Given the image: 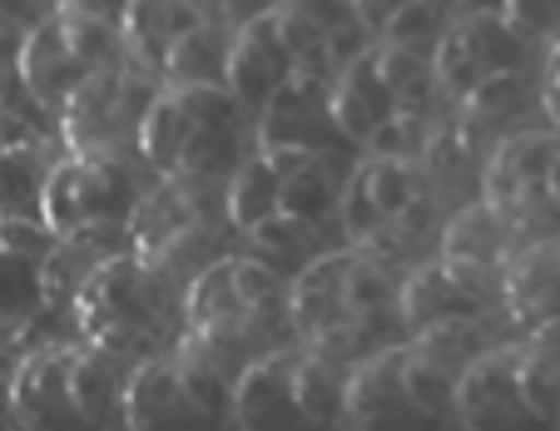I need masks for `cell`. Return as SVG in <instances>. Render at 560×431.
I'll list each match as a JSON object with an SVG mask.
<instances>
[{
  "label": "cell",
  "instance_id": "obj_1",
  "mask_svg": "<svg viewBox=\"0 0 560 431\" xmlns=\"http://www.w3.org/2000/svg\"><path fill=\"white\" fill-rule=\"evenodd\" d=\"M392 307H397L392 268L368 258L362 248H348L328 253L298 273L293 293H288V323L307 342V352H323V358L352 368L377 352Z\"/></svg>",
  "mask_w": 560,
  "mask_h": 431
},
{
  "label": "cell",
  "instance_id": "obj_2",
  "mask_svg": "<svg viewBox=\"0 0 560 431\" xmlns=\"http://www.w3.org/2000/svg\"><path fill=\"white\" fill-rule=\"evenodd\" d=\"M70 313L90 352H100L105 362L129 358L139 368L149 358H164V342L184 317V298L174 293L170 273H159V268L139 264L135 253H125L80 288Z\"/></svg>",
  "mask_w": 560,
  "mask_h": 431
},
{
  "label": "cell",
  "instance_id": "obj_3",
  "mask_svg": "<svg viewBox=\"0 0 560 431\" xmlns=\"http://www.w3.org/2000/svg\"><path fill=\"white\" fill-rule=\"evenodd\" d=\"M154 95H159V80L139 74L125 60L105 65V70H90L60 109V135L70 144V154L125 159V149L139 144V125H144Z\"/></svg>",
  "mask_w": 560,
  "mask_h": 431
},
{
  "label": "cell",
  "instance_id": "obj_4",
  "mask_svg": "<svg viewBox=\"0 0 560 431\" xmlns=\"http://www.w3.org/2000/svg\"><path fill=\"white\" fill-rule=\"evenodd\" d=\"M129 253L170 278H194L199 268H209L219 253H213V213L203 189L164 179L154 194H144L129 219Z\"/></svg>",
  "mask_w": 560,
  "mask_h": 431
},
{
  "label": "cell",
  "instance_id": "obj_5",
  "mask_svg": "<svg viewBox=\"0 0 560 431\" xmlns=\"http://www.w3.org/2000/svg\"><path fill=\"white\" fill-rule=\"evenodd\" d=\"M144 199L135 168L125 159H55L50 179L40 194V223L65 238V233L95 229V223H129Z\"/></svg>",
  "mask_w": 560,
  "mask_h": 431
},
{
  "label": "cell",
  "instance_id": "obj_6",
  "mask_svg": "<svg viewBox=\"0 0 560 431\" xmlns=\"http://www.w3.org/2000/svg\"><path fill=\"white\" fill-rule=\"evenodd\" d=\"M556 154H560L556 129H516V135H506L487 154V168H481V199H487L516 233L550 229V223H556L550 194H546Z\"/></svg>",
  "mask_w": 560,
  "mask_h": 431
},
{
  "label": "cell",
  "instance_id": "obj_7",
  "mask_svg": "<svg viewBox=\"0 0 560 431\" xmlns=\"http://www.w3.org/2000/svg\"><path fill=\"white\" fill-rule=\"evenodd\" d=\"M526 65V35H516L506 25V15L481 5V11H462L456 21H446L442 40L432 50V80L436 95L462 105L481 80L506 74Z\"/></svg>",
  "mask_w": 560,
  "mask_h": 431
},
{
  "label": "cell",
  "instance_id": "obj_8",
  "mask_svg": "<svg viewBox=\"0 0 560 431\" xmlns=\"http://www.w3.org/2000/svg\"><path fill=\"white\" fill-rule=\"evenodd\" d=\"M209 129H238V100L229 95V84H159L135 149L144 154V164H154L170 179L184 144Z\"/></svg>",
  "mask_w": 560,
  "mask_h": 431
},
{
  "label": "cell",
  "instance_id": "obj_9",
  "mask_svg": "<svg viewBox=\"0 0 560 431\" xmlns=\"http://www.w3.org/2000/svg\"><path fill=\"white\" fill-rule=\"evenodd\" d=\"M521 342H497L456 372V411L466 431H550L526 407L516 382Z\"/></svg>",
  "mask_w": 560,
  "mask_h": 431
},
{
  "label": "cell",
  "instance_id": "obj_10",
  "mask_svg": "<svg viewBox=\"0 0 560 431\" xmlns=\"http://www.w3.org/2000/svg\"><path fill=\"white\" fill-rule=\"evenodd\" d=\"M342 421L352 431H442L402 387V342L397 348H377L372 358L348 368V401H342Z\"/></svg>",
  "mask_w": 560,
  "mask_h": 431
},
{
  "label": "cell",
  "instance_id": "obj_11",
  "mask_svg": "<svg viewBox=\"0 0 560 431\" xmlns=\"http://www.w3.org/2000/svg\"><path fill=\"white\" fill-rule=\"evenodd\" d=\"M328 84L332 80H323V74H303V70L288 74L273 90V100L264 105V119H258V154L298 149V154L323 159L328 149L348 144L328 115Z\"/></svg>",
  "mask_w": 560,
  "mask_h": 431
},
{
  "label": "cell",
  "instance_id": "obj_12",
  "mask_svg": "<svg viewBox=\"0 0 560 431\" xmlns=\"http://www.w3.org/2000/svg\"><path fill=\"white\" fill-rule=\"evenodd\" d=\"M119 421L129 431H223V417H213L203 401L179 382L170 358H149L129 372Z\"/></svg>",
  "mask_w": 560,
  "mask_h": 431
},
{
  "label": "cell",
  "instance_id": "obj_13",
  "mask_svg": "<svg viewBox=\"0 0 560 431\" xmlns=\"http://www.w3.org/2000/svg\"><path fill=\"white\" fill-rule=\"evenodd\" d=\"M70 352L74 348H35L11 372V417L25 431H90L70 397Z\"/></svg>",
  "mask_w": 560,
  "mask_h": 431
},
{
  "label": "cell",
  "instance_id": "obj_14",
  "mask_svg": "<svg viewBox=\"0 0 560 431\" xmlns=\"http://www.w3.org/2000/svg\"><path fill=\"white\" fill-rule=\"evenodd\" d=\"M288 74H293V60H288V50H283V35H278L273 5L233 25L223 84H229V95L238 100V109H244V105L264 109Z\"/></svg>",
  "mask_w": 560,
  "mask_h": 431
},
{
  "label": "cell",
  "instance_id": "obj_15",
  "mask_svg": "<svg viewBox=\"0 0 560 431\" xmlns=\"http://www.w3.org/2000/svg\"><path fill=\"white\" fill-rule=\"evenodd\" d=\"M501 313L526 337L560 323V238H536L501 264Z\"/></svg>",
  "mask_w": 560,
  "mask_h": 431
},
{
  "label": "cell",
  "instance_id": "obj_16",
  "mask_svg": "<svg viewBox=\"0 0 560 431\" xmlns=\"http://www.w3.org/2000/svg\"><path fill=\"white\" fill-rule=\"evenodd\" d=\"M288 368H293V352H268V358L248 362L238 377H233V411L244 431H323L293 397V382H288Z\"/></svg>",
  "mask_w": 560,
  "mask_h": 431
},
{
  "label": "cell",
  "instance_id": "obj_17",
  "mask_svg": "<svg viewBox=\"0 0 560 431\" xmlns=\"http://www.w3.org/2000/svg\"><path fill=\"white\" fill-rule=\"evenodd\" d=\"M328 115L348 144H362L382 119L397 115V100L387 95V84L377 74V45H362L338 70V80L328 84Z\"/></svg>",
  "mask_w": 560,
  "mask_h": 431
},
{
  "label": "cell",
  "instance_id": "obj_18",
  "mask_svg": "<svg viewBox=\"0 0 560 431\" xmlns=\"http://www.w3.org/2000/svg\"><path fill=\"white\" fill-rule=\"evenodd\" d=\"M487 313H491L487 298H476L446 264L412 268L407 283L397 288V317L412 333H427V327H442V323H471V317H487Z\"/></svg>",
  "mask_w": 560,
  "mask_h": 431
},
{
  "label": "cell",
  "instance_id": "obj_19",
  "mask_svg": "<svg viewBox=\"0 0 560 431\" xmlns=\"http://www.w3.org/2000/svg\"><path fill=\"white\" fill-rule=\"evenodd\" d=\"M189 25H199V15L189 11V0H129L125 15H119L125 65H135V70L149 74V80H159L174 40H179Z\"/></svg>",
  "mask_w": 560,
  "mask_h": 431
},
{
  "label": "cell",
  "instance_id": "obj_20",
  "mask_svg": "<svg viewBox=\"0 0 560 431\" xmlns=\"http://www.w3.org/2000/svg\"><path fill=\"white\" fill-rule=\"evenodd\" d=\"M15 74H21V84L31 90L35 105L60 115L65 100L80 90V80H85L90 70L74 60V50L60 40L55 21H40L31 35H25V50H21V60H15Z\"/></svg>",
  "mask_w": 560,
  "mask_h": 431
},
{
  "label": "cell",
  "instance_id": "obj_21",
  "mask_svg": "<svg viewBox=\"0 0 560 431\" xmlns=\"http://www.w3.org/2000/svg\"><path fill=\"white\" fill-rule=\"evenodd\" d=\"M511 243H516V229L487 199H476L466 209H456L452 223L442 229V264L501 268L511 258Z\"/></svg>",
  "mask_w": 560,
  "mask_h": 431
},
{
  "label": "cell",
  "instance_id": "obj_22",
  "mask_svg": "<svg viewBox=\"0 0 560 431\" xmlns=\"http://www.w3.org/2000/svg\"><path fill=\"white\" fill-rule=\"evenodd\" d=\"M50 168L55 159L40 135L5 149L0 154V219H40V194Z\"/></svg>",
  "mask_w": 560,
  "mask_h": 431
},
{
  "label": "cell",
  "instance_id": "obj_23",
  "mask_svg": "<svg viewBox=\"0 0 560 431\" xmlns=\"http://www.w3.org/2000/svg\"><path fill=\"white\" fill-rule=\"evenodd\" d=\"M288 382H293V397L307 417L323 431H332L342 421V401H348V362H332L323 352H293V368H288Z\"/></svg>",
  "mask_w": 560,
  "mask_h": 431
},
{
  "label": "cell",
  "instance_id": "obj_24",
  "mask_svg": "<svg viewBox=\"0 0 560 431\" xmlns=\"http://www.w3.org/2000/svg\"><path fill=\"white\" fill-rule=\"evenodd\" d=\"M229 25H189V31L174 40L170 60H164V74L159 84H223V70H229Z\"/></svg>",
  "mask_w": 560,
  "mask_h": 431
},
{
  "label": "cell",
  "instance_id": "obj_25",
  "mask_svg": "<svg viewBox=\"0 0 560 431\" xmlns=\"http://www.w3.org/2000/svg\"><path fill=\"white\" fill-rule=\"evenodd\" d=\"M223 213L238 233L258 229L264 219L278 213V174L264 154L238 159V168L229 174V189H223Z\"/></svg>",
  "mask_w": 560,
  "mask_h": 431
},
{
  "label": "cell",
  "instance_id": "obj_26",
  "mask_svg": "<svg viewBox=\"0 0 560 431\" xmlns=\"http://www.w3.org/2000/svg\"><path fill=\"white\" fill-rule=\"evenodd\" d=\"M338 209V184H332V168L328 159H298L288 168L283 179H278V213L293 223H307L313 229L317 219H328Z\"/></svg>",
  "mask_w": 560,
  "mask_h": 431
},
{
  "label": "cell",
  "instance_id": "obj_27",
  "mask_svg": "<svg viewBox=\"0 0 560 431\" xmlns=\"http://www.w3.org/2000/svg\"><path fill=\"white\" fill-rule=\"evenodd\" d=\"M45 313H55L50 298H45V273L35 258L0 248V333L11 327H31Z\"/></svg>",
  "mask_w": 560,
  "mask_h": 431
},
{
  "label": "cell",
  "instance_id": "obj_28",
  "mask_svg": "<svg viewBox=\"0 0 560 431\" xmlns=\"http://www.w3.org/2000/svg\"><path fill=\"white\" fill-rule=\"evenodd\" d=\"M70 397L90 431L109 427V421L119 417V397H125V387H119V377H115V362H105L100 352L74 348L70 352Z\"/></svg>",
  "mask_w": 560,
  "mask_h": 431
},
{
  "label": "cell",
  "instance_id": "obj_29",
  "mask_svg": "<svg viewBox=\"0 0 560 431\" xmlns=\"http://www.w3.org/2000/svg\"><path fill=\"white\" fill-rule=\"evenodd\" d=\"M352 179L368 189L372 209H377L382 219H397V213H407L427 194L417 159H368V164H362Z\"/></svg>",
  "mask_w": 560,
  "mask_h": 431
},
{
  "label": "cell",
  "instance_id": "obj_30",
  "mask_svg": "<svg viewBox=\"0 0 560 431\" xmlns=\"http://www.w3.org/2000/svg\"><path fill=\"white\" fill-rule=\"evenodd\" d=\"M377 74H382V84H387V95L397 100V109L427 115V105L436 100L432 55H422V50H402V45L377 40Z\"/></svg>",
  "mask_w": 560,
  "mask_h": 431
},
{
  "label": "cell",
  "instance_id": "obj_31",
  "mask_svg": "<svg viewBox=\"0 0 560 431\" xmlns=\"http://www.w3.org/2000/svg\"><path fill=\"white\" fill-rule=\"evenodd\" d=\"M402 387L432 421H446L456 411V372H446L442 362L417 352L412 342H402Z\"/></svg>",
  "mask_w": 560,
  "mask_h": 431
},
{
  "label": "cell",
  "instance_id": "obj_32",
  "mask_svg": "<svg viewBox=\"0 0 560 431\" xmlns=\"http://www.w3.org/2000/svg\"><path fill=\"white\" fill-rule=\"evenodd\" d=\"M60 40L74 50V60L85 70H105V65L125 60V45H119V25L95 21V15H74V11H50Z\"/></svg>",
  "mask_w": 560,
  "mask_h": 431
},
{
  "label": "cell",
  "instance_id": "obj_33",
  "mask_svg": "<svg viewBox=\"0 0 560 431\" xmlns=\"http://www.w3.org/2000/svg\"><path fill=\"white\" fill-rule=\"evenodd\" d=\"M516 382H521L526 407L536 411L546 427H556V421H560V352L536 348V342H521Z\"/></svg>",
  "mask_w": 560,
  "mask_h": 431
},
{
  "label": "cell",
  "instance_id": "obj_34",
  "mask_svg": "<svg viewBox=\"0 0 560 431\" xmlns=\"http://www.w3.org/2000/svg\"><path fill=\"white\" fill-rule=\"evenodd\" d=\"M412 348H417V352H427L432 362H442L446 372H462L466 362L481 358V352L497 348V342H487V317H471V323L427 327V333H417Z\"/></svg>",
  "mask_w": 560,
  "mask_h": 431
},
{
  "label": "cell",
  "instance_id": "obj_35",
  "mask_svg": "<svg viewBox=\"0 0 560 431\" xmlns=\"http://www.w3.org/2000/svg\"><path fill=\"white\" fill-rule=\"evenodd\" d=\"M442 31H446V5H436V0H407L402 11L382 25V45H402V50L432 55Z\"/></svg>",
  "mask_w": 560,
  "mask_h": 431
},
{
  "label": "cell",
  "instance_id": "obj_36",
  "mask_svg": "<svg viewBox=\"0 0 560 431\" xmlns=\"http://www.w3.org/2000/svg\"><path fill=\"white\" fill-rule=\"evenodd\" d=\"M427 135H432L427 115H417V109H397V115H387L368 139H362V149H368L372 159H417L422 144H427Z\"/></svg>",
  "mask_w": 560,
  "mask_h": 431
},
{
  "label": "cell",
  "instance_id": "obj_37",
  "mask_svg": "<svg viewBox=\"0 0 560 431\" xmlns=\"http://www.w3.org/2000/svg\"><path fill=\"white\" fill-rule=\"evenodd\" d=\"M501 15H506V25L516 35H550L556 40L560 35V0H501L497 5Z\"/></svg>",
  "mask_w": 560,
  "mask_h": 431
},
{
  "label": "cell",
  "instance_id": "obj_38",
  "mask_svg": "<svg viewBox=\"0 0 560 431\" xmlns=\"http://www.w3.org/2000/svg\"><path fill=\"white\" fill-rule=\"evenodd\" d=\"M0 248L21 253V258H35L40 264L45 253L55 248V233L45 229L40 219H0Z\"/></svg>",
  "mask_w": 560,
  "mask_h": 431
},
{
  "label": "cell",
  "instance_id": "obj_39",
  "mask_svg": "<svg viewBox=\"0 0 560 431\" xmlns=\"http://www.w3.org/2000/svg\"><path fill=\"white\" fill-rule=\"evenodd\" d=\"M307 233H313L307 223H293V219H283V213H273V219H264L258 229H248V238H254L264 253H293Z\"/></svg>",
  "mask_w": 560,
  "mask_h": 431
},
{
  "label": "cell",
  "instance_id": "obj_40",
  "mask_svg": "<svg viewBox=\"0 0 560 431\" xmlns=\"http://www.w3.org/2000/svg\"><path fill=\"white\" fill-rule=\"evenodd\" d=\"M273 5H283V11L307 15V21H317L328 35L338 31V15H348V21H352V0H273Z\"/></svg>",
  "mask_w": 560,
  "mask_h": 431
},
{
  "label": "cell",
  "instance_id": "obj_41",
  "mask_svg": "<svg viewBox=\"0 0 560 431\" xmlns=\"http://www.w3.org/2000/svg\"><path fill=\"white\" fill-rule=\"evenodd\" d=\"M540 109L550 115V125H556V135H560V35H556V45H550L546 74H540Z\"/></svg>",
  "mask_w": 560,
  "mask_h": 431
},
{
  "label": "cell",
  "instance_id": "obj_42",
  "mask_svg": "<svg viewBox=\"0 0 560 431\" xmlns=\"http://www.w3.org/2000/svg\"><path fill=\"white\" fill-rule=\"evenodd\" d=\"M402 5H407V0H352V21H358L362 31L382 35V25L402 11Z\"/></svg>",
  "mask_w": 560,
  "mask_h": 431
},
{
  "label": "cell",
  "instance_id": "obj_43",
  "mask_svg": "<svg viewBox=\"0 0 560 431\" xmlns=\"http://www.w3.org/2000/svg\"><path fill=\"white\" fill-rule=\"evenodd\" d=\"M129 0H55V11H74V15H95V21L119 25Z\"/></svg>",
  "mask_w": 560,
  "mask_h": 431
},
{
  "label": "cell",
  "instance_id": "obj_44",
  "mask_svg": "<svg viewBox=\"0 0 560 431\" xmlns=\"http://www.w3.org/2000/svg\"><path fill=\"white\" fill-rule=\"evenodd\" d=\"M25 35H31V25L0 15V70H15V60H21V50H25Z\"/></svg>",
  "mask_w": 560,
  "mask_h": 431
},
{
  "label": "cell",
  "instance_id": "obj_45",
  "mask_svg": "<svg viewBox=\"0 0 560 431\" xmlns=\"http://www.w3.org/2000/svg\"><path fill=\"white\" fill-rule=\"evenodd\" d=\"M45 0H0V15H5V21H21V25H40L45 21Z\"/></svg>",
  "mask_w": 560,
  "mask_h": 431
},
{
  "label": "cell",
  "instance_id": "obj_46",
  "mask_svg": "<svg viewBox=\"0 0 560 431\" xmlns=\"http://www.w3.org/2000/svg\"><path fill=\"white\" fill-rule=\"evenodd\" d=\"M35 129L25 125V115H15V109H0V154L11 144H21V139H31Z\"/></svg>",
  "mask_w": 560,
  "mask_h": 431
},
{
  "label": "cell",
  "instance_id": "obj_47",
  "mask_svg": "<svg viewBox=\"0 0 560 431\" xmlns=\"http://www.w3.org/2000/svg\"><path fill=\"white\" fill-rule=\"evenodd\" d=\"M189 11L209 25H223V21H233V0H189Z\"/></svg>",
  "mask_w": 560,
  "mask_h": 431
},
{
  "label": "cell",
  "instance_id": "obj_48",
  "mask_svg": "<svg viewBox=\"0 0 560 431\" xmlns=\"http://www.w3.org/2000/svg\"><path fill=\"white\" fill-rule=\"evenodd\" d=\"M11 417V372L0 368V421Z\"/></svg>",
  "mask_w": 560,
  "mask_h": 431
},
{
  "label": "cell",
  "instance_id": "obj_49",
  "mask_svg": "<svg viewBox=\"0 0 560 431\" xmlns=\"http://www.w3.org/2000/svg\"><path fill=\"white\" fill-rule=\"evenodd\" d=\"M11 74L15 70H0V109H11V105H5V100H11Z\"/></svg>",
  "mask_w": 560,
  "mask_h": 431
},
{
  "label": "cell",
  "instance_id": "obj_50",
  "mask_svg": "<svg viewBox=\"0 0 560 431\" xmlns=\"http://www.w3.org/2000/svg\"><path fill=\"white\" fill-rule=\"evenodd\" d=\"M436 5H446V11H452V5H456V0H436Z\"/></svg>",
  "mask_w": 560,
  "mask_h": 431
}]
</instances>
